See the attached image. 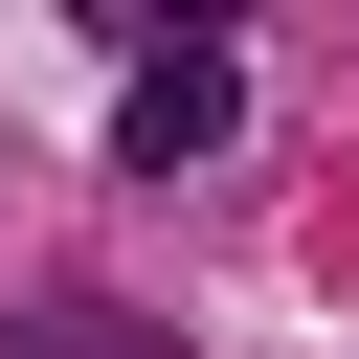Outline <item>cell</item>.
<instances>
[{"mask_svg":"<svg viewBox=\"0 0 359 359\" xmlns=\"http://www.w3.org/2000/svg\"><path fill=\"white\" fill-rule=\"evenodd\" d=\"M224 135H247V45H202V22H180V45L135 67V112H112V157H135V180H180V157H224Z\"/></svg>","mask_w":359,"mask_h":359,"instance_id":"cell-1","label":"cell"},{"mask_svg":"<svg viewBox=\"0 0 359 359\" xmlns=\"http://www.w3.org/2000/svg\"><path fill=\"white\" fill-rule=\"evenodd\" d=\"M22 359H180V337H157V314H112V292H45V314H22Z\"/></svg>","mask_w":359,"mask_h":359,"instance_id":"cell-2","label":"cell"}]
</instances>
